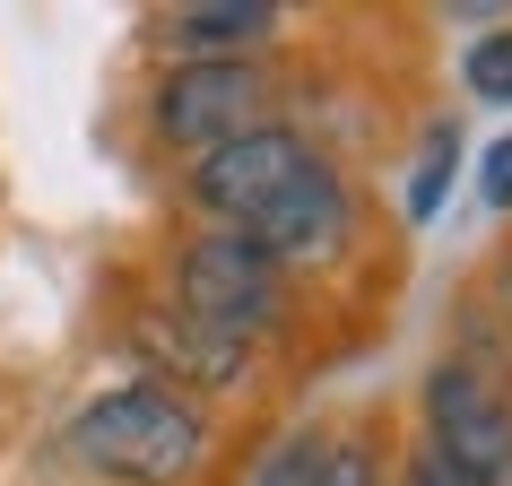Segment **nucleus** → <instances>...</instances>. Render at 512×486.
<instances>
[{
	"instance_id": "f257e3e1",
	"label": "nucleus",
	"mask_w": 512,
	"mask_h": 486,
	"mask_svg": "<svg viewBox=\"0 0 512 486\" xmlns=\"http://www.w3.org/2000/svg\"><path fill=\"white\" fill-rule=\"evenodd\" d=\"M183 191H191V209L209 217V226L261 243L287 278L339 270L356 252V191L296 122H261V131L191 157Z\"/></svg>"
},
{
	"instance_id": "f03ea898",
	"label": "nucleus",
	"mask_w": 512,
	"mask_h": 486,
	"mask_svg": "<svg viewBox=\"0 0 512 486\" xmlns=\"http://www.w3.org/2000/svg\"><path fill=\"white\" fill-rule=\"evenodd\" d=\"M70 460L105 486H191L209 460V408L165 382H113L70 417Z\"/></svg>"
},
{
	"instance_id": "7ed1b4c3",
	"label": "nucleus",
	"mask_w": 512,
	"mask_h": 486,
	"mask_svg": "<svg viewBox=\"0 0 512 486\" xmlns=\"http://www.w3.org/2000/svg\"><path fill=\"white\" fill-rule=\"evenodd\" d=\"M287 296H296V278L278 270L261 243L226 235V226H200V235L174 252V313H191L200 330L217 339H235V348L261 356V339L287 330Z\"/></svg>"
},
{
	"instance_id": "20e7f679",
	"label": "nucleus",
	"mask_w": 512,
	"mask_h": 486,
	"mask_svg": "<svg viewBox=\"0 0 512 486\" xmlns=\"http://www.w3.org/2000/svg\"><path fill=\"white\" fill-rule=\"evenodd\" d=\"M417 443L460 486H512V382L486 374L478 356H443L417 382Z\"/></svg>"
},
{
	"instance_id": "39448f33",
	"label": "nucleus",
	"mask_w": 512,
	"mask_h": 486,
	"mask_svg": "<svg viewBox=\"0 0 512 486\" xmlns=\"http://www.w3.org/2000/svg\"><path fill=\"white\" fill-rule=\"evenodd\" d=\"M278 105V79L261 53L243 61H174L157 79V139L165 148H191V157H209L226 139L261 131Z\"/></svg>"
},
{
	"instance_id": "423d86ee",
	"label": "nucleus",
	"mask_w": 512,
	"mask_h": 486,
	"mask_svg": "<svg viewBox=\"0 0 512 486\" xmlns=\"http://www.w3.org/2000/svg\"><path fill=\"white\" fill-rule=\"evenodd\" d=\"M131 348L148 356V382L183 391V400L191 391H243V382H252V348L200 330L191 313H174V304H139L131 313Z\"/></svg>"
},
{
	"instance_id": "0eeeda50",
	"label": "nucleus",
	"mask_w": 512,
	"mask_h": 486,
	"mask_svg": "<svg viewBox=\"0 0 512 486\" xmlns=\"http://www.w3.org/2000/svg\"><path fill=\"white\" fill-rule=\"evenodd\" d=\"M278 27L287 18L270 0H191V9H165L157 18V44L183 53V61H243V53H261Z\"/></svg>"
},
{
	"instance_id": "6e6552de",
	"label": "nucleus",
	"mask_w": 512,
	"mask_h": 486,
	"mask_svg": "<svg viewBox=\"0 0 512 486\" xmlns=\"http://www.w3.org/2000/svg\"><path fill=\"white\" fill-rule=\"evenodd\" d=\"M452 174H460V122H452V113H434L426 139H417V165H408V226H434V217H443Z\"/></svg>"
},
{
	"instance_id": "1a4fd4ad",
	"label": "nucleus",
	"mask_w": 512,
	"mask_h": 486,
	"mask_svg": "<svg viewBox=\"0 0 512 486\" xmlns=\"http://www.w3.org/2000/svg\"><path fill=\"white\" fill-rule=\"evenodd\" d=\"M460 87H469L478 105H512V18H495L486 35L460 44Z\"/></svg>"
},
{
	"instance_id": "9d476101",
	"label": "nucleus",
	"mask_w": 512,
	"mask_h": 486,
	"mask_svg": "<svg viewBox=\"0 0 512 486\" xmlns=\"http://www.w3.org/2000/svg\"><path fill=\"white\" fill-rule=\"evenodd\" d=\"M313 486H382V452H374V434H365V426L322 434V452H313Z\"/></svg>"
},
{
	"instance_id": "9b49d317",
	"label": "nucleus",
	"mask_w": 512,
	"mask_h": 486,
	"mask_svg": "<svg viewBox=\"0 0 512 486\" xmlns=\"http://www.w3.org/2000/svg\"><path fill=\"white\" fill-rule=\"evenodd\" d=\"M313 452H322V426L278 434V443H261V460L243 469V486H313Z\"/></svg>"
},
{
	"instance_id": "f8f14e48",
	"label": "nucleus",
	"mask_w": 512,
	"mask_h": 486,
	"mask_svg": "<svg viewBox=\"0 0 512 486\" xmlns=\"http://www.w3.org/2000/svg\"><path fill=\"white\" fill-rule=\"evenodd\" d=\"M478 200H486V209H512V131L478 157Z\"/></svg>"
},
{
	"instance_id": "ddd939ff",
	"label": "nucleus",
	"mask_w": 512,
	"mask_h": 486,
	"mask_svg": "<svg viewBox=\"0 0 512 486\" xmlns=\"http://www.w3.org/2000/svg\"><path fill=\"white\" fill-rule=\"evenodd\" d=\"M391 486H460V478H443V469H434L426 443H408V460H400V478H391Z\"/></svg>"
}]
</instances>
